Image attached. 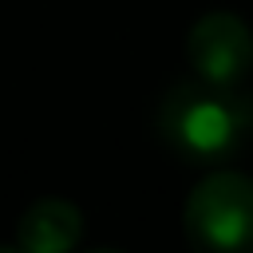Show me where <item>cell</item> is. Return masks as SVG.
Returning <instances> with one entry per match:
<instances>
[{
    "mask_svg": "<svg viewBox=\"0 0 253 253\" xmlns=\"http://www.w3.org/2000/svg\"><path fill=\"white\" fill-rule=\"evenodd\" d=\"M182 225L198 249L253 253V178L237 170H213L190 190Z\"/></svg>",
    "mask_w": 253,
    "mask_h": 253,
    "instance_id": "cell-2",
    "label": "cell"
},
{
    "mask_svg": "<svg viewBox=\"0 0 253 253\" xmlns=\"http://www.w3.org/2000/svg\"><path fill=\"white\" fill-rule=\"evenodd\" d=\"M162 142L194 166H221L253 142V91L241 83H174L158 107Z\"/></svg>",
    "mask_w": 253,
    "mask_h": 253,
    "instance_id": "cell-1",
    "label": "cell"
},
{
    "mask_svg": "<svg viewBox=\"0 0 253 253\" xmlns=\"http://www.w3.org/2000/svg\"><path fill=\"white\" fill-rule=\"evenodd\" d=\"M79 237H83V213L63 198L36 202L16 225V245L28 253H63L79 245Z\"/></svg>",
    "mask_w": 253,
    "mask_h": 253,
    "instance_id": "cell-4",
    "label": "cell"
},
{
    "mask_svg": "<svg viewBox=\"0 0 253 253\" xmlns=\"http://www.w3.org/2000/svg\"><path fill=\"white\" fill-rule=\"evenodd\" d=\"M186 59L206 83H245L253 71V28L233 12H210L190 28Z\"/></svg>",
    "mask_w": 253,
    "mask_h": 253,
    "instance_id": "cell-3",
    "label": "cell"
}]
</instances>
